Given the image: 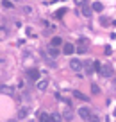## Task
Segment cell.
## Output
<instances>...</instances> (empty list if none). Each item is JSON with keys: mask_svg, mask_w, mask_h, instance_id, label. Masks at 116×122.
<instances>
[{"mask_svg": "<svg viewBox=\"0 0 116 122\" xmlns=\"http://www.w3.org/2000/svg\"><path fill=\"white\" fill-rule=\"evenodd\" d=\"M27 79H30V81H37V79H39V72H37L36 68L27 70Z\"/></svg>", "mask_w": 116, "mask_h": 122, "instance_id": "6da1fadb", "label": "cell"}, {"mask_svg": "<svg viewBox=\"0 0 116 122\" xmlns=\"http://www.w3.org/2000/svg\"><path fill=\"white\" fill-rule=\"evenodd\" d=\"M75 50H77V49H75V47H73V43H64V45H63V52L66 54V56H70V54H73Z\"/></svg>", "mask_w": 116, "mask_h": 122, "instance_id": "7a4b0ae2", "label": "cell"}, {"mask_svg": "<svg viewBox=\"0 0 116 122\" xmlns=\"http://www.w3.org/2000/svg\"><path fill=\"white\" fill-rule=\"evenodd\" d=\"M79 117L82 118V120H89V117H91V111L88 110V108H80V110H79Z\"/></svg>", "mask_w": 116, "mask_h": 122, "instance_id": "3957f363", "label": "cell"}, {"mask_svg": "<svg viewBox=\"0 0 116 122\" xmlns=\"http://www.w3.org/2000/svg\"><path fill=\"white\" fill-rule=\"evenodd\" d=\"M70 68L73 70V72H79V70L82 68V63H80L79 59H71L70 61Z\"/></svg>", "mask_w": 116, "mask_h": 122, "instance_id": "277c9868", "label": "cell"}, {"mask_svg": "<svg viewBox=\"0 0 116 122\" xmlns=\"http://www.w3.org/2000/svg\"><path fill=\"white\" fill-rule=\"evenodd\" d=\"M100 76H104V77H111V76H112V66H111V65H105V66H102V70H100Z\"/></svg>", "mask_w": 116, "mask_h": 122, "instance_id": "5b68a950", "label": "cell"}, {"mask_svg": "<svg viewBox=\"0 0 116 122\" xmlns=\"http://www.w3.org/2000/svg\"><path fill=\"white\" fill-rule=\"evenodd\" d=\"M0 92L5 93V95H13V93H14V88L9 86V84H2V86H0Z\"/></svg>", "mask_w": 116, "mask_h": 122, "instance_id": "8992f818", "label": "cell"}, {"mask_svg": "<svg viewBox=\"0 0 116 122\" xmlns=\"http://www.w3.org/2000/svg\"><path fill=\"white\" fill-rule=\"evenodd\" d=\"M86 40H80V41H79V45H77V47H75V49H77V52H79V54H86Z\"/></svg>", "mask_w": 116, "mask_h": 122, "instance_id": "52a82bcc", "label": "cell"}, {"mask_svg": "<svg viewBox=\"0 0 116 122\" xmlns=\"http://www.w3.org/2000/svg\"><path fill=\"white\" fill-rule=\"evenodd\" d=\"M46 86H48V81H46V79H37V90L45 92Z\"/></svg>", "mask_w": 116, "mask_h": 122, "instance_id": "ba28073f", "label": "cell"}, {"mask_svg": "<svg viewBox=\"0 0 116 122\" xmlns=\"http://www.w3.org/2000/svg\"><path fill=\"white\" fill-rule=\"evenodd\" d=\"M50 45H52V47H61V45H64V41H63V38H59V36H56V38H52V41H50Z\"/></svg>", "mask_w": 116, "mask_h": 122, "instance_id": "9c48e42d", "label": "cell"}, {"mask_svg": "<svg viewBox=\"0 0 116 122\" xmlns=\"http://www.w3.org/2000/svg\"><path fill=\"white\" fill-rule=\"evenodd\" d=\"M71 95H73V97H77L79 101H88V97L84 95L82 92H79V90H73V92H71Z\"/></svg>", "mask_w": 116, "mask_h": 122, "instance_id": "30bf717a", "label": "cell"}, {"mask_svg": "<svg viewBox=\"0 0 116 122\" xmlns=\"http://www.w3.org/2000/svg\"><path fill=\"white\" fill-rule=\"evenodd\" d=\"M48 56H50V57H57V56H59V47H52V45H50Z\"/></svg>", "mask_w": 116, "mask_h": 122, "instance_id": "8fae6325", "label": "cell"}, {"mask_svg": "<svg viewBox=\"0 0 116 122\" xmlns=\"http://www.w3.org/2000/svg\"><path fill=\"white\" fill-rule=\"evenodd\" d=\"M27 113H29V110H27L25 106L20 108V110H18V118H25V117H27Z\"/></svg>", "mask_w": 116, "mask_h": 122, "instance_id": "7c38bea8", "label": "cell"}, {"mask_svg": "<svg viewBox=\"0 0 116 122\" xmlns=\"http://www.w3.org/2000/svg\"><path fill=\"white\" fill-rule=\"evenodd\" d=\"M39 122H52V117L48 113H41L39 115Z\"/></svg>", "mask_w": 116, "mask_h": 122, "instance_id": "4fadbf2b", "label": "cell"}, {"mask_svg": "<svg viewBox=\"0 0 116 122\" xmlns=\"http://www.w3.org/2000/svg\"><path fill=\"white\" fill-rule=\"evenodd\" d=\"M91 9H93V11H97V13H100L102 9H104V5H102V2H95V4L91 5Z\"/></svg>", "mask_w": 116, "mask_h": 122, "instance_id": "5bb4252c", "label": "cell"}, {"mask_svg": "<svg viewBox=\"0 0 116 122\" xmlns=\"http://www.w3.org/2000/svg\"><path fill=\"white\" fill-rule=\"evenodd\" d=\"M61 120H63L61 113H52V122H61Z\"/></svg>", "mask_w": 116, "mask_h": 122, "instance_id": "9a60e30c", "label": "cell"}, {"mask_svg": "<svg viewBox=\"0 0 116 122\" xmlns=\"http://www.w3.org/2000/svg\"><path fill=\"white\" fill-rule=\"evenodd\" d=\"M82 15L86 16V18H89V16H91V9L88 7V5H84V9H82Z\"/></svg>", "mask_w": 116, "mask_h": 122, "instance_id": "2e32d148", "label": "cell"}, {"mask_svg": "<svg viewBox=\"0 0 116 122\" xmlns=\"http://www.w3.org/2000/svg\"><path fill=\"white\" fill-rule=\"evenodd\" d=\"M91 92H93L95 95H98V93H100V88H98V84H91Z\"/></svg>", "mask_w": 116, "mask_h": 122, "instance_id": "e0dca14e", "label": "cell"}, {"mask_svg": "<svg viewBox=\"0 0 116 122\" xmlns=\"http://www.w3.org/2000/svg\"><path fill=\"white\" fill-rule=\"evenodd\" d=\"M64 13H66V9H57V11L54 13V16H57V18H61V16H63Z\"/></svg>", "mask_w": 116, "mask_h": 122, "instance_id": "ac0fdd59", "label": "cell"}, {"mask_svg": "<svg viewBox=\"0 0 116 122\" xmlns=\"http://www.w3.org/2000/svg\"><path fill=\"white\" fill-rule=\"evenodd\" d=\"M93 68L97 70L98 74H100V70H102V65H100V61H95V63H93Z\"/></svg>", "mask_w": 116, "mask_h": 122, "instance_id": "d6986e66", "label": "cell"}, {"mask_svg": "<svg viewBox=\"0 0 116 122\" xmlns=\"http://www.w3.org/2000/svg\"><path fill=\"white\" fill-rule=\"evenodd\" d=\"M88 122H100V117H97V115H91Z\"/></svg>", "mask_w": 116, "mask_h": 122, "instance_id": "ffe728a7", "label": "cell"}, {"mask_svg": "<svg viewBox=\"0 0 116 122\" xmlns=\"http://www.w3.org/2000/svg\"><path fill=\"white\" fill-rule=\"evenodd\" d=\"M23 13H25V15H30V13H32V7H29V5H25V7H23Z\"/></svg>", "mask_w": 116, "mask_h": 122, "instance_id": "44dd1931", "label": "cell"}, {"mask_svg": "<svg viewBox=\"0 0 116 122\" xmlns=\"http://www.w3.org/2000/svg\"><path fill=\"white\" fill-rule=\"evenodd\" d=\"M104 52H105V56H109V54H111V52H112V49H111V47H109V45H107V47H105V49H104Z\"/></svg>", "mask_w": 116, "mask_h": 122, "instance_id": "7402d4cb", "label": "cell"}, {"mask_svg": "<svg viewBox=\"0 0 116 122\" xmlns=\"http://www.w3.org/2000/svg\"><path fill=\"white\" fill-rule=\"evenodd\" d=\"M2 4H4V7H13V4H11V2H9V0H4Z\"/></svg>", "mask_w": 116, "mask_h": 122, "instance_id": "603a6c76", "label": "cell"}, {"mask_svg": "<svg viewBox=\"0 0 116 122\" xmlns=\"http://www.w3.org/2000/svg\"><path fill=\"white\" fill-rule=\"evenodd\" d=\"M75 4H79V5H84V4H86V0H75Z\"/></svg>", "mask_w": 116, "mask_h": 122, "instance_id": "cb8c5ba5", "label": "cell"}, {"mask_svg": "<svg viewBox=\"0 0 116 122\" xmlns=\"http://www.w3.org/2000/svg\"><path fill=\"white\" fill-rule=\"evenodd\" d=\"M114 117H116V108H114Z\"/></svg>", "mask_w": 116, "mask_h": 122, "instance_id": "d4e9b609", "label": "cell"}, {"mask_svg": "<svg viewBox=\"0 0 116 122\" xmlns=\"http://www.w3.org/2000/svg\"><path fill=\"white\" fill-rule=\"evenodd\" d=\"M7 122H16V120H7Z\"/></svg>", "mask_w": 116, "mask_h": 122, "instance_id": "484cf974", "label": "cell"}, {"mask_svg": "<svg viewBox=\"0 0 116 122\" xmlns=\"http://www.w3.org/2000/svg\"><path fill=\"white\" fill-rule=\"evenodd\" d=\"M11 2H16V0H11Z\"/></svg>", "mask_w": 116, "mask_h": 122, "instance_id": "4316f807", "label": "cell"}, {"mask_svg": "<svg viewBox=\"0 0 116 122\" xmlns=\"http://www.w3.org/2000/svg\"><path fill=\"white\" fill-rule=\"evenodd\" d=\"M114 88H116V83H114Z\"/></svg>", "mask_w": 116, "mask_h": 122, "instance_id": "83f0119b", "label": "cell"}]
</instances>
